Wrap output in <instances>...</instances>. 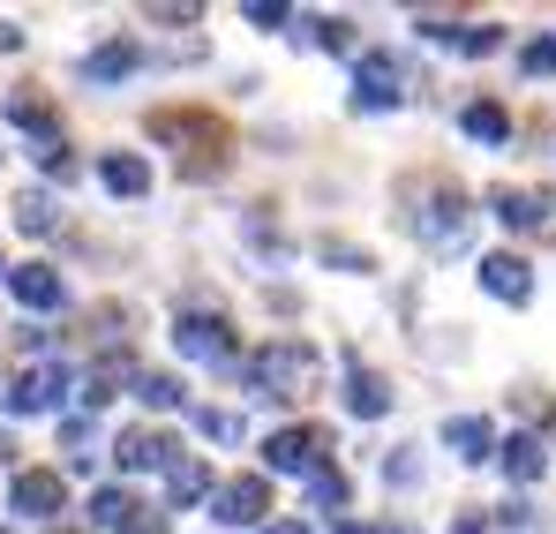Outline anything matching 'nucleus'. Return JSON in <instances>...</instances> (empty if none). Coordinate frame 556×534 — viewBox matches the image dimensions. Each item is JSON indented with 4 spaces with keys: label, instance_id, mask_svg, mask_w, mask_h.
<instances>
[{
    "label": "nucleus",
    "instance_id": "1",
    "mask_svg": "<svg viewBox=\"0 0 556 534\" xmlns=\"http://www.w3.org/2000/svg\"><path fill=\"white\" fill-rule=\"evenodd\" d=\"M481 278H489V294L527 301V264H519V257H489V264H481Z\"/></svg>",
    "mask_w": 556,
    "mask_h": 534
},
{
    "label": "nucleus",
    "instance_id": "2",
    "mask_svg": "<svg viewBox=\"0 0 556 534\" xmlns=\"http://www.w3.org/2000/svg\"><path fill=\"white\" fill-rule=\"evenodd\" d=\"M452 445H459L466 459H481V451H489V422H452Z\"/></svg>",
    "mask_w": 556,
    "mask_h": 534
},
{
    "label": "nucleus",
    "instance_id": "3",
    "mask_svg": "<svg viewBox=\"0 0 556 534\" xmlns=\"http://www.w3.org/2000/svg\"><path fill=\"white\" fill-rule=\"evenodd\" d=\"M511 474H519V482H527V474H542V445H534V437H519V445H511Z\"/></svg>",
    "mask_w": 556,
    "mask_h": 534
},
{
    "label": "nucleus",
    "instance_id": "4",
    "mask_svg": "<svg viewBox=\"0 0 556 534\" xmlns=\"http://www.w3.org/2000/svg\"><path fill=\"white\" fill-rule=\"evenodd\" d=\"M256 505H264V489L249 482V489H233V497H226V520H256Z\"/></svg>",
    "mask_w": 556,
    "mask_h": 534
},
{
    "label": "nucleus",
    "instance_id": "5",
    "mask_svg": "<svg viewBox=\"0 0 556 534\" xmlns=\"http://www.w3.org/2000/svg\"><path fill=\"white\" fill-rule=\"evenodd\" d=\"M466 128H473V136H504V113H496V105H473Z\"/></svg>",
    "mask_w": 556,
    "mask_h": 534
},
{
    "label": "nucleus",
    "instance_id": "6",
    "mask_svg": "<svg viewBox=\"0 0 556 534\" xmlns=\"http://www.w3.org/2000/svg\"><path fill=\"white\" fill-rule=\"evenodd\" d=\"M527 69L542 76V69H556V38H542V46H527Z\"/></svg>",
    "mask_w": 556,
    "mask_h": 534
}]
</instances>
